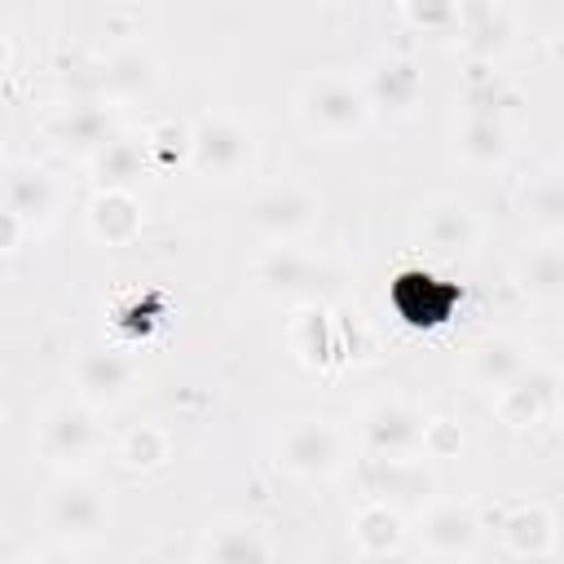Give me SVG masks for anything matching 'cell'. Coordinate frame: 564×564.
I'll list each match as a JSON object with an SVG mask.
<instances>
[{"mask_svg":"<svg viewBox=\"0 0 564 564\" xmlns=\"http://www.w3.org/2000/svg\"><path fill=\"white\" fill-rule=\"evenodd\" d=\"M366 93L344 79V75H317L308 88H304V119L313 128H322L326 137H344L352 128H361L366 119Z\"/></svg>","mask_w":564,"mask_h":564,"instance_id":"obj_1","label":"cell"},{"mask_svg":"<svg viewBox=\"0 0 564 564\" xmlns=\"http://www.w3.org/2000/svg\"><path fill=\"white\" fill-rule=\"evenodd\" d=\"M189 163L203 172V176H238L247 163H251V132L238 128L234 119H203L194 132H189Z\"/></svg>","mask_w":564,"mask_h":564,"instance_id":"obj_2","label":"cell"},{"mask_svg":"<svg viewBox=\"0 0 564 564\" xmlns=\"http://www.w3.org/2000/svg\"><path fill=\"white\" fill-rule=\"evenodd\" d=\"M48 524L66 542H93L106 529V502L97 498V489H88L79 480H66L48 498Z\"/></svg>","mask_w":564,"mask_h":564,"instance_id":"obj_3","label":"cell"},{"mask_svg":"<svg viewBox=\"0 0 564 564\" xmlns=\"http://www.w3.org/2000/svg\"><path fill=\"white\" fill-rule=\"evenodd\" d=\"M278 454H282V467L295 476H326L339 458V436L326 423H295L282 432Z\"/></svg>","mask_w":564,"mask_h":564,"instance_id":"obj_4","label":"cell"},{"mask_svg":"<svg viewBox=\"0 0 564 564\" xmlns=\"http://www.w3.org/2000/svg\"><path fill=\"white\" fill-rule=\"evenodd\" d=\"M313 212H317V203L304 189L273 185L251 203V225L260 234H269V238H295V234H304L313 225Z\"/></svg>","mask_w":564,"mask_h":564,"instance_id":"obj_5","label":"cell"},{"mask_svg":"<svg viewBox=\"0 0 564 564\" xmlns=\"http://www.w3.org/2000/svg\"><path fill=\"white\" fill-rule=\"evenodd\" d=\"M97 445V423L84 405H57L40 427V449L53 463H79Z\"/></svg>","mask_w":564,"mask_h":564,"instance_id":"obj_6","label":"cell"},{"mask_svg":"<svg viewBox=\"0 0 564 564\" xmlns=\"http://www.w3.org/2000/svg\"><path fill=\"white\" fill-rule=\"evenodd\" d=\"M423 419L410 410V405H375L366 414V445L379 454V458H401L410 454L414 445H423Z\"/></svg>","mask_w":564,"mask_h":564,"instance_id":"obj_7","label":"cell"},{"mask_svg":"<svg viewBox=\"0 0 564 564\" xmlns=\"http://www.w3.org/2000/svg\"><path fill=\"white\" fill-rule=\"evenodd\" d=\"M132 383V366L115 348H93L79 357V388L93 405H115Z\"/></svg>","mask_w":564,"mask_h":564,"instance_id":"obj_8","label":"cell"},{"mask_svg":"<svg viewBox=\"0 0 564 564\" xmlns=\"http://www.w3.org/2000/svg\"><path fill=\"white\" fill-rule=\"evenodd\" d=\"M4 189H9V212H13L18 220H35V225H40V220H48V212H53V203H57L53 176H48L44 167H35V163L9 167Z\"/></svg>","mask_w":564,"mask_h":564,"instance_id":"obj_9","label":"cell"},{"mask_svg":"<svg viewBox=\"0 0 564 564\" xmlns=\"http://www.w3.org/2000/svg\"><path fill=\"white\" fill-rule=\"evenodd\" d=\"M423 542L436 551V555H463L471 551L476 542V516L458 502H441L423 516Z\"/></svg>","mask_w":564,"mask_h":564,"instance_id":"obj_10","label":"cell"},{"mask_svg":"<svg viewBox=\"0 0 564 564\" xmlns=\"http://www.w3.org/2000/svg\"><path fill=\"white\" fill-rule=\"evenodd\" d=\"M88 225L101 242H128L141 229V207L128 189H101L88 212Z\"/></svg>","mask_w":564,"mask_h":564,"instance_id":"obj_11","label":"cell"},{"mask_svg":"<svg viewBox=\"0 0 564 564\" xmlns=\"http://www.w3.org/2000/svg\"><path fill=\"white\" fill-rule=\"evenodd\" d=\"M551 392H555V375H551V370H529V375H520L516 383H507V388H502L498 410H502V419H507V423L524 427V423H533V419L546 410Z\"/></svg>","mask_w":564,"mask_h":564,"instance_id":"obj_12","label":"cell"},{"mask_svg":"<svg viewBox=\"0 0 564 564\" xmlns=\"http://www.w3.org/2000/svg\"><path fill=\"white\" fill-rule=\"evenodd\" d=\"M423 234H427V242H432L436 251H463V247H471V238H476V216L467 212V203L445 198V203H432V207H427Z\"/></svg>","mask_w":564,"mask_h":564,"instance_id":"obj_13","label":"cell"},{"mask_svg":"<svg viewBox=\"0 0 564 564\" xmlns=\"http://www.w3.org/2000/svg\"><path fill=\"white\" fill-rule=\"evenodd\" d=\"M207 564H269V542L251 524H220L207 538Z\"/></svg>","mask_w":564,"mask_h":564,"instance_id":"obj_14","label":"cell"},{"mask_svg":"<svg viewBox=\"0 0 564 564\" xmlns=\"http://www.w3.org/2000/svg\"><path fill=\"white\" fill-rule=\"evenodd\" d=\"M57 137L66 150H106L115 137H110V115L101 106H70L62 119H57Z\"/></svg>","mask_w":564,"mask_h":564,"instance_id":"obj_15","label":"cell"},{"mask_svg":"<svg viewBox=\"0 0 564 564\" xmlns=\"http://www.w3.org/2000/svg\"><path fill=\"white\" fill-rule=\"evenodd\" d=\"M471 375L480 383H494V388H507L524 375V352L511 344V339H485L476 352H471Z\"/></svg>","mask_w":564,"mask_h":564,"instance_id":"obj_16","label":"cell"},{"mask_svg":"<svg viewBox=\"0 0 564 564\" xmlns=\"http://www.w3.org/2000/svg\"><path fill=\"white\" fill-rule=\"evenodd\" d=\"M520 286L533 300H560L564 295V247H538L520 264Z\"/></svg>","mask_w":564,"mask_h":564,"instance_id":"obj_17","label":"cell"},{"mask_svg":"<svg viewBox=\"0 0 564 564\" xmlns=\"http://www.w3.org/2000/svg\"><path fill=\"white\" fill-rule=\"evenodd\" d=\"M141 172H145V145L115 137L106 150H97V176L106 189H128Z\"/></svg>","mask_w":564,"mask_h":564,"instance_id":"obj_18","label":"cell"},{"mask_svg":"<svg viewBox=\"0 0 564 564\" xmlns=\"http://www.w3.org/2000/svg\"><path fill=\"white\" fill-rule=\"evenodd\" d=\"M419 88H423V79H419V70H414V62H383V66L375 70L370 97H375L379 106H388V110H405V106L419 97Z\"/></svg>","mask_w":564,"mask_h":564,"instance_id":"obj_19","label":"cell"},{"mask_svg":"<svg viewBox=\"0 0 564 564\" xmlns=\"http://www.w3.org/2000/svg\"><path fill=\"white\" fill-rule=\"evenodd\" d=\"M150 79H154V57L150 53H141V48H119L110 62H106V88L110 93H141V88H150Z\"/></svg>","mask_w":564,"mask_h":564,"instance_id":"obj_20","label":"cell"},{"mask_svg":"<svg viewBox=\"0 0 564 564\" xmlns=\"http://www.w3.org/2000/svg\"><path fill=\"white\" fill-rule=\"evenodd\" d=\"M555 538V524L542 507H520L511 520H507V542L520 551V555H542Z\"/></svg>","mask_w":564,"mask_h":564,"instance_id":"obj_21","label":"cell"},{"mask_svg":"<svg viewBox=\"0 0 564 564\" xmlns=\"http://www.w3.org/2000/svg\"><path fill=\"white\" fill-rule=\"evenodd\" d=\"M357 542L366 546V551H375V555H383V551H392L397 542H401V516L392 511V507H383V502H375V507H366L361 516H357Z\"/></svg>","mask_w":564,"mask_h":564,"instance_id":"obj_22","label":"cell"},{"mask_svg":"<svg viewBox=\"0 0 564 564\" xmlns=\"http://www.w3.org/2000/svg\"><path fill=\"white\" fill-rule=\"evenodd\" d=\"M463 154L476 159V163H498L507 154V128L502 119H467L463 128Z\"/></svg>","mask_w":564,"mask_h":564,"instance_id":"obj_23","label":"cell"},{"mask_svg":"<svg viewBox=\"0 0 564 564\" xmlns=\"http://www.w3.org/2000/svg\"><path fill=\"white\" fill-rule=\"evenodd\" d=\"M524 212L538 229H564V181H542L524 198Z\"/></svg>","mask_w":564,"mask_h":564,"instance_id":"obj_24","label":"cell"},{"mask_svg":"<svg viewBox=\"0 0 564 564\" xmlns=\"http://www.w3.org/2000/svg\"><path fill=\"white\" fill-rule=\"evenodd\" d=\"M375 476H379V489H383V494H405V498H414V494L427 489V476H423L419 467L401 463V458H375Z\"/></svg>","mask_w":564,"mask_h":564,"instance_id":"obj_25","label":"cell"},{"mask_svg":"<svg viewBox=\"0 0 564 564\" xmlns=\"http://www.w3.org/2000/svg\"><path fill=\"white\" fill-rule=\"evenodd\" d=\"M260 282H269L273 291H295L308 282V264L291 251H273L264 264H260Z\"/></svg>","mask_w":564,"mask_h":564,"instance_id":"obj_26","label":"cell"},{"mask_svg":"<svg viewBox=\"0 0 564 564\" xmlns=\"http://www.w3.org/2000/svg\"><path fill=\"white\" fill-rule=\"evenodd\" d=\"M163 454H167V441H163L159 427H137V432H128L123 445H119V458L132 463V467H154Z\"/></svg>","mask_w":564,"mask_h":564,"instance_id":"obj_27","label":"cell"},{"mask_svg":"<svg viewBox=\"0 0 564 564\" xmlns=\"http://www.w3.org/2000/svg\"><path fill=\"white\" fill-rule=\"evenodd\" d=\"M467 18L480 22V26L471 31V48H476V53H494V48H502V40H507V13H502V9L480 4V9H467Z\"/></svg>","mask_w":564,"mask_h":564,"instance_id":"obj_28","label":"cell"},{"mask_svg":"<svg viewBox=\"0 0 564 564\" xmlns=\"http://www.w3.org/2000/svg\"><path fill=\"white\" fill-rule=\"evenodd\" d=\"M189 141H194V137H189L185 128L163 123V128H154V132H150V141H145V145L154 150V159H159V163H176V159H185V154H189Z\"/></svg>","mask_w":564,"mask_h":564,"instance_id":"obj_29","label":"cell"},{"mask_svg":"<svg viewBox=\"0 0 564 564\" xmlns=\"http://www.w3.org/2000/svg\"><path fill=\"white\" fill-rule=\"evenodd\" d=\"M458 432H454V423H445V419H436V423H427L423 427V445L432 449V454H449V449H458Z\"/></svg>","mask_w":564,"mask_h":564,"instance_id":"obj_30","label":"cell"},{"mask_svg":"<svg viewBox=\"0 0 564 564\" xmlns=\"http://www.w3.org/2000/svg\"><path fill=\"white\" fill-rule=\"evenodd\" d=\"M405 18H414V22H423V26H436V22H449L454 9H449V4H410Z\"/></svg>","mask_w":564,"mask_h":564,"instance_id":"obj_31","label":"cell"},{"mask_svg":"<svg viewBox=\"0 0 564 564\" xmlns=\"http://www.w3.org/2000/svg\"><path fill=\"white\" fill-rule=\"evenodd\" d=\"M4 251H9V256L18 251V216H13V212H4Z\"/></svg>","mask_w":564,"mask_h":564,"instance_id":"obj_32","label":"cell"},{"mask_svg":"<svg viewBox=\"0 0 564 564\" xmlns=\"http://www.w3.org/2000/svg\"><path fill=\"white\" fill-rule=\"evenodd\" d=\"M31 564H75V560H70V551H44V555H35Z\"/></svg>","mask_w":564,"mask_h":564,"instance_id":"obj_33","label":"cell"},{"mask_svg":"<svg viewBox=\"0 0 564 564\" xmlns=\"http://www.w3.org/2000/svg\"><path fill=\"white\" fill-rule=\"evenodd\" d=\"M427 564H463L458 555H436V560H427Z\"/></svg>","mask_w":564,"mask_h":564,"instance_id":"obj_34","label":"cell"},{"mask_svg":"<svg viewBox=\"0 0 564 564\" xmlns=\"http://www.w3.org/2000/svg\"><path fill=\"white\" fill-rule=\"evenodd\" d=\"M560 432H564V405H560Z\"/></svg>","mask_w":564,"mask_h":564,"instance_id":"obj_35","label":"cell"}]
</instances>
